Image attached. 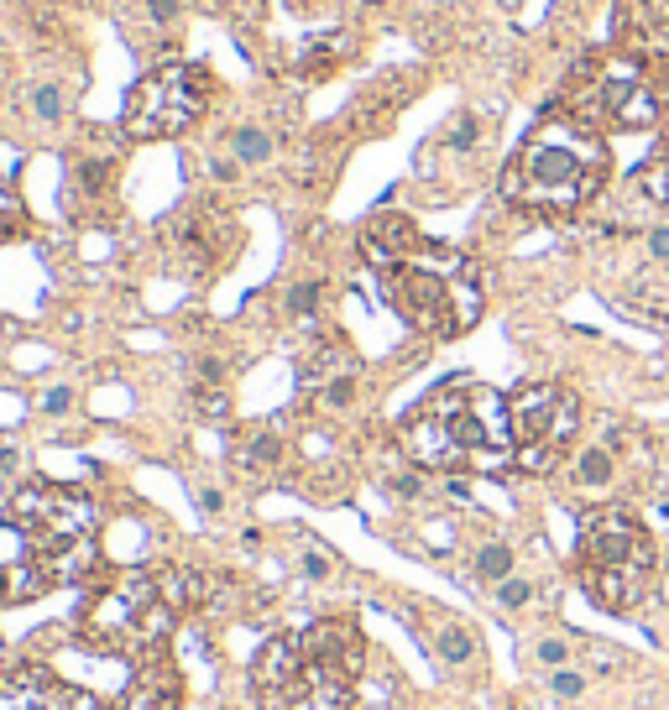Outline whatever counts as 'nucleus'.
Returning <instances> with one entry per match:
<instances>
[{
    "instance_id": "nucleus-30",
    "label": "nucleus",
    "mask_w": 669,
    "mask_h": 710,
    "mask_svg": "<svg viewBox=\"0 0 669 710\" xmlns=\"http://www.w3.org/2000/svg\"><path fill=\"white\" fill-rule=\"evenodd\" d=\"M314 303H319V282H298V288L288 292V309L293 313H309Z\"/></svg>"
},
{
    "instance_id": "nucleus-24",
    "label": "nucleus",
    "mask_w": 669,
    "mask_h": 710,
    "mask_svg": "<svg viewBox=\"0 0 669 710\" xmlns=\"http://www.w3.org/2000/svg\"><path fill=\"white\" fill-rule=\"evenodd\" d=\"M549 695H554V700H581L585 695V674L581 668H554V674H549Z\"/></svg>"
},
{
    "instance_id": "nucleus-22",
    "label": "nucleus",
    "mask_w": 669,
    "mask_h": 710,
    "mask_svg": "<svg viewBox=\"0 0 669 710\" xmlns=\"http://www.w3.org/2000/svg\"><path fill=\"white\" fill-rule=\"evenodd\" d=\"M570 653H575V643H570L564 632H549V637H539V643H528V658H534L539 668H549V674L570 664Z\"/></svg>"
},
{
    "instance_id": "nucleus-14",
    "label": "nucleus",
    "mask_w": 669,
    "mask_h": 710,
    "mask_svg": "<svg viewBox=\"0 0 669 710\" xmlns=\"http://www.w3.org/2000/svg\"><path fill=\"white\" fill-rule=\"evenodd\" d=\"M648 575L654 569H581V585H585V596L596 606H606V611H633L648 596Z\"/></svg>"
},
{
    "instance_id": "nucleus-31",
    "label": "nucleus",
    "mask_w": 669,
    "mask_h": 710,
    "mask_svg": "<svg viewBox=\"0 0 669 710\" xmlns=\"http://www.w3.org/2000/svg\"><path fill=\"white\" fill-rule=\"evenodd\" d=\"M68 408H74V387H53V392L42 397V413H68Z\"/></svg>"
},
{
    "instance_id": "nucleus-28",
    "label": "nucleus",
    "mask_w": 669,
    "mask_h": 710,
    "mask_svg": "<svg viewBox=\"0 0 669 710\" xmlns=\"http://www.w3.org/2000/svg\"><path fill=\"white\" fill-rule=\"evenodd\" d=\"M476 136H481L476 115H455V121H450V131H444V142L455 146V152H465V146H476Z\"/></svg>"
},
{
    "instance_id": "nucleus-15",
    "label": "nucleus",
    "mask_w": 669,
    "mask_h": 710,
    "mask_svg": "<svg viewBox=\"0 0 669 710\" xmlns=\"http://www.w3.org/2000/svg\"><path fill=\"white\" fill-rule=\"evenodd\" d=\"M570 480L581 491H606L617 480V449L612 444H585L581 455H575V465H570Z\"/></svg>"
},
{
    "instance_id": "nucleus-4",
    "label": "nucleus",
    "mask_w": 669,
    "mask_h": 710,
    "mask_svg": "<svg viewBox=\"0 0 669 710\" xmlns=\"http://www.w3.org/2000/svg\"><path fill=\"white\" fill-rule=\"evenodd\" d=\"M178 606L167 601L163 590V569H110L89 580V596L74 611L84 647H95L105 658H131L142 664L152 653H167V637L178 626Z\"/></svg>"
},
{
    "instance_id": "nucleus-32",
    "label": "nucleus",
    "mask_w": 669,
    "mask_h": 710,
    "mask_svg": "<svg viewBox=\"0 0 669 710\" xmlns=\"http://www.w3.org/2000/svg\"><path fill=\"white\" fill-rule=\"evenodd\" d=\"M304 575H309V580H330V559H325L319 548H309V554H304Z\"/></svg>"
},
{
    "instance_id": "nucleus-13",
    "label": "nucleus",
    "mask_w": 669,
    "mask_h": 710,
    "mask_svg": "<svg viewBox=\"0 0 669 710\" xmlns=\"http://www.w3.org/2000/svg\"><path fill=\"white\" fill-rule=\"evenodd\" d=\"M418 251H424V235H418V225L408 220V214H397V209L372 214L366 230H361V256H366L376 271L397 267V261H408V256H418Z\"/></svg>"
},
{
    "instance_id": "nucleus-2",
    "label": "nucleus",
    "mask_w": 669,
    "mask_h": 710,
    "mask_svg": "<svg viewBox=\"0 0 669 710\" xmlns=\"http://www.w3.org/2000/svg\"><path fill=\"white\" fill-rule=\"evenodd\" d=\"M606 142L596 136V125L575 121V115H544L523 146L502 167V199L528 209V214H575L581 204L596 199V188L606 183Z\"/></svg>"
},
{
    "instance_id": "nucleus-21",
    "label": "nucleus",
    "mask_w": 669,
    "mask_h": 710,
    "mask_svg": "<svg viewBox=\"0 0 669 710\" xmlns=\"http://www.w3.org/2000/svg\"><path fill=\"white\" fill-rule=\"evenodd\" d=\"M110 178H115V163H110V157H84V163H74V193H105V188H110Z\"/></svg>"
},
{
    "instance_id": "nucleus-7",
    "label": "nucleus",
    "mask_w": 669,
    "mask_h": 710,
    "mask_svg": "<svg viewBox=\"0 0 669 710\" xmlns=\"http://www.w3.org/2000/svg\"><path fill=\"white\" fill-rule=\"evenodd\" d=\"M215 100V74L194 58H167L157 68H146L131 84L121 110V131L131 142H167L184 136L188 125H199V115Z\"/></svg>"
},
{
    "instance_id": "nucleus-11",
    "label": "nucleus",
    "mask_w": 669,
    "mask_h": 710,
    "mask_svg": "<svg viewBox=\"0 0 669 710\" xmlns=\"http://www.w3.org/2000/svg\"><path fill=\"white\" fill-rule=\"evenodd\" d=\"M617 47L644 63H669V0H617Z\"/></svg>"
},
{
    "instance_id": "nucleus-17",
    "label": "nucleus",
    "mask_w": 669,
    "mask_h": 710,
    "mask_svg": "<svg viewBox=\"0 0 669 710\" xmlns=\"http://www.w3.org/2000/svg\"><path fill=\"white\" fill-rule=\"evenodd\" d=\"M471 569H476V580H486V585H502L507 575H513V548L502 538H492V543H481L476 548V559H471Z\"/></svg>"
},
{
    "instance_id": "nucleus-3",
    "label": "nucleus",
    "mask_w": 669,
    "mask_h": 710,
    "mask_svg": "<svg viewBox=\"0 0 669 710\" xmlns=\"http://www.w3.org/2000/svg\"><path fill=\"white\" fill-rule=\"evenodd\" d=\"M5 528L16 533L21 559H32L53 585H89L100 569V512L79 486L26 480L5 501Z\"/></svg>"
},
{
    "instance_id": "nucleus-36",
    "label": "nucleus",
    "mask_w": 669,
    "mask_h": 710,
    "mask_svg": "<svg viewBox=\"0 0 669 710\" xmlns=\"http://www.w3.org/2000/svg\"><path fill=\"white\" fill-rule=\"evenodd\" d=\"M199 507H205V512H220V507H225V497H220V491H199Z\"/></svg>"
},
{
    "instance_id": "nucleus-20",
    "label": "nucleus",
    "mask_w": 669,
    "mask_h": 710,
    "mask_svg": "<svg viewBox=\"0 0 669 710\" xmlns=\"http://www.w3.org/2000/svg\"><path fill=\"white\" fill-rule=\"evenodd\" d=\"M434 653L439 658H444V664H471V658H476V637H471V632H465V626H455V622H444L434 632Z\"/></svg>"
},
{
    "instance_id": "nucleus-16",
    "label": "nucleus",
    "mask_w": 669,
    "mask_h": 710,
    "mask_svg": "<svg viewBox=\"0 0 669 710\" xmlns=\"http://www.w3.org/2000/svg\"><path fill=\"white\" fill-rule=\"evenodd\" d=\"M283 455H288V444H283V439L267 429V434L251 439V444H246V449H241L235 459H241V470H246V476H267V470H277V465H283Z\"/></svg>"
},
{
    "instance_id": "nucleus-33",
    "label": "nucleus",
    "mask_w": 669,
    "mask_h": 710,
    "mask_svg": "<svg viewBox=\"0 0 669 710\" xmlns=\"http://www.w3.org/2000/svg\"><path fill=\"white\" fill-rule=\"evenodd\" d=\"M648 256L669 261V225H654V230H648Z\"/></svg>"
},
{
    "instance_id": "nucleus-12",
    "label": "nucleus",
    "mask_w": 669,
    "mask_h": 710,
    "mask_svg": "<svg viewBox=\"0 0 669 710\" xmlns=\"http://www.w3.org/2000/svg\"><path fill=\"white\" fill-rule=\"evenodd\" d=\"M110 710H184V674L167 653H152L142 664H131L121 700Z\"/></svg>"
},
{
    "instance_id": "nucleus-23",
    "label": "nucleus",
    "mask_w": 669,
    "mask_h": 710,
    "mask_svg": "<svg viewBox=\"0 0 669 710\" xmlns=\"http://www.w3.org/2000/svg\"><path fill=\"white\" fill-rule=\"evenodd\" d=\"M26 204H21L16 188H0V241H21L26 235Z\"/></svg>"
},
{
    "instance_id": "nucleus-34",
    "label": "nucleus",
    "mask_w": 669,
    "mask_h": 710,
    "mask_svg": "<svg viewBox=\"0 0 669 710\" xmlns=\"http://www.w3.org/2000/svg\"><path fill=\"white\" fill-rule=\"evenodd\" d=\"M146 16H152L157 26H163V21H173V16H178V0H146Z\"/></svg>"
},
{
    "instance_id": "nucleus-19",
    "label": "nucleus",
    "mask_w": 669,
    "mask_h": 710,
    "mask_svg": "<svg viewBox=\"0 0 669 710\" xmlns=\"http://www.w3.org/2000/svg\"><path fill=\"white\" fill-rule=\"evenodd\" d=\"M340 47H345L340 37H319V42H309V58L298 63V74H304V79H330L334 68L345 63V53H340Z\"/></svg>"
},
{
    "instance_id": "nucleus-18",
    "label": "nucleus",
    "mask_w": 669,
    "mask_h": 710,
    "mask_svg": "<svg viewBox=\"0 0 669 710\" xmlns=\"http://www.w3.org/2000/svg\"><path fill=\"white\" fill-rule=\"evenodd\" d=\"M230 152H235V163L262 167L272 157V136L262 125H235V131H230Z\"/></svg>"
},
{
    "instance_id": "nucleus-1",
    "label": "nucleus",
    "mask_w": 669,
    "mask_h": 710,
    "mask_svg": "<svg viewBox=\"0 0 669 710\" xmlns=\"http://www.w3.org/2000/svg\"><path fill=\"white\" fill-rule=\"evenodd\" d=\"M397 444L418 470H507L518 459L507 397L486 381L450 376L397 423Z\"/></svg>"
},
{
    "instance_id": "nucleus-8",
    "label": "nucleus",
    "mask_w": 669,
    "mask_h": 710,
    "mask_svg": "<svg viewBox=\"0 0 669 710\" xmlns=\"http://www.w3.org/2000/svg\"><path fill=\"white\" fill-rule=\"evenodd\" d=\"M507 418H513V439H518V459L528 470H549L560 459L564 439L581 429V402L564 392L560 381H523L507 397Z\"/></svg>"
},
{
    "instance_id": "nucleus-29",
    "label": "nucleus",
    "mask_w": 669,
    "mask_h": 710,
    "mask_svg": "<svg viewBox=\"0 0 669 710\" xmlns=\"http://www.w3.org/2000/svg\"><path fill=\"white\" fill-rule=\"evenodd\" d=\"M194 402H199V413H215V418H225V408H230V397L220 392V387H199Z\"/></svg>"
},
{
    "instance_id": "nucleus-5",
    "label": "nucleus",
    "mask_w": 669,
    "mask_h": 710,
    "mask_svg": "<svg viewBox=\"0 0 669 710\" xmlns=\"http://www.w3.org/2000/svg\"><path fill=\"white\" fill-rule=\"evenodd\" d=\"M382 292L403 324H414L418 334H439V340H455L481 319V282L471 261L455 246H439L424 241L418 256L397 261L382 271Z\"/></svg>"
},
{
    "instance_id": "nucleus-25",
    "label": "nucleus",
    "mask_w": 669,
    "mask_h": 710,
    "mask_svg": "<svg viewBox=\"0 0 669 710\" xmlns=\"http://www.w3.org/2000/svg\"><path fill=\"white\" fill-rule=\"evenodd\" d=\"M528 601H534V585L523 580V575H507V580L497 585V606H502V611H523Z\"/></svg>"
},
{
    "instance_id": "nucleus-9",
    "label": "nucleus",
    "mask_w": 669,
    "mask_h": 710,
    "mask_svg": "<svg viewBox=\"0 0 669 710\" xmlns=\"http://www.w3.org/2000/svg\"><path fill=\"white\" fill-rule=\"evenodd\" d=\"M581 569H654V543L627 507H602L581 522Z\"/></svg>"
},
{
    "instance_id": "nucleus-10",
    "label": "nucleus",
    "mask_w": 669,
    "mask_h": 710,
    "mask_svg": "<svg viewBox=\"0 0 669 710\" xmlns=\"http://www.w3.org/2000/svg\"><path fill=\"white\" fill-rule=\"evenodd\" d=\"M0 710H110L100 695L68 685L47 664H11L0 668Z\"/></svg>"
},
{
    "instance_id": "nucleus-35",
    "label": "nucleus",
    "mask_w": 669,
    "mask_h": 710,
    "mask_svg": "<svg viewBox=\"0 0 669 710\" xmlns=\"http://www.w3.org/2000/svg\"><path fill=\"white\" fill-rule=\"evenodd\" d=\"M209 173H215L220 183H235V178H241V173H235V163H215V167H209Z\"/></svg>"
},
{
    "instance_id": "nucleus-38",
    "label": "nucleus",
    "mask_w": 669,
    "mask_h": 710,
    "mask_svg": "<svg viewBox=\"0 0 669 710\" xmlns=\"http://www.w3.org/2000/svg\"><path fill=\"white\" fill-rule=\"evenodd\" d=\"M355 5H372V11H376V5H387V0H355Z\"/></svg>"
},
{
    "instance_id": "nucleus-27",
    "label": "nucleus",
    "mask_w": 669,
    "mask_h": 710,
    "mask_svg": "<svg viewBox=\"0 0 669 710\" xmlns=\"http://www.w3.org/2000/svg\"><path fill=\"white\" fill-rule=\"evenodd\" d=\"M351 397H355V376H334V381L319 387V408H351Z\"/></svg>"
},
{
    "instance_id": "nucleus-6",
    "label": "nucleus",
    "mask_w": 669,
    "mask_h": 710,
    "mask_svg": "<svg viewBox=\"0 0 669 710\" xmlns=\"http://www.w3.org/2000/svg\"><path fill=\"white\" fill-rule=\"evenodd\" d=\"M251 695L262 710H351L355 674L330 664L304 632H277L251 658Z\"/></svg>"
},
{
    "instance_id": "nucleus-39",
    "label": "nucleus",
    "mask_w": 669,
    "mask_h": 710,
    "mask_svg": "<svg viewBox=\"0 0 669 710\" xmlns=\"http://www.w3.org/2000/svg\"><path fill=\"white\" fill-rule=\"evenodd\" d=\"M502 5H507V11H518V5H523V0H502Z\"/></svg>"
},
{
    "instance_id": "nucleus-37",
    "label": "nucleus",
    "mask_w": 669,
    "mask_h": 710,
    "mask_svg": "<svg viewBox=\"0 0 669 710\" xmlns=\"http://www.w3.org/2000/svg\"><path fill=\"white\" fill-rule=\"evenodd\" d=\"M0 470H16V449L11 444H0Z\"/></svg>"
},
{
    "instance_id": "nucleus-26",
    "label": "nucleus",
    "mask_w": 669,
    "mask_h": 710,
    "mask_svg": "<svg viewBox=\"0 0 669 710\" xmlns=\"http://www.w3.org/2000/svg\"><path fill=\"white\" fill-rule=\"evenodd\" d=\"M32 115H37V121H58V115H63L58 84H37V89H32Z\"/></svg>"
}]
</instances>
